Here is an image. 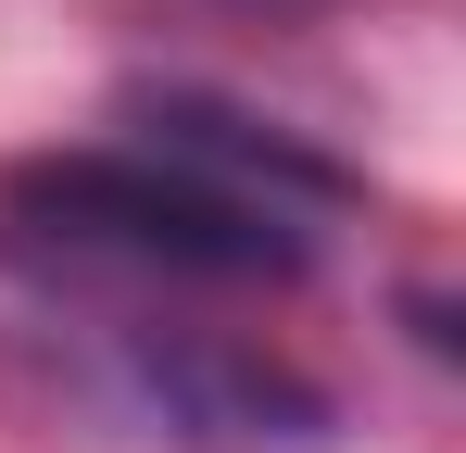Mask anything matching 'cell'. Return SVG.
Returning <instances> with one entry per match:
<instances>
[{
    "label": "cell",
    "instance_id": "cell-1",
    "mask_svg": "<svg viewBox=\"0 0 466 453\" xmlns=\"http://www.w3.org/2000/svg\"><path fill=\"white\" fill-rule=\"evenodd\" d=\"M0 226L13 252L51 265H127V277H303V215L252 202L228 176L177 164V151L76 139V151H25L0 164Z\"/></svg>",
    "mask_w": 466,
    "mask_h": 453
}]
</instances>
